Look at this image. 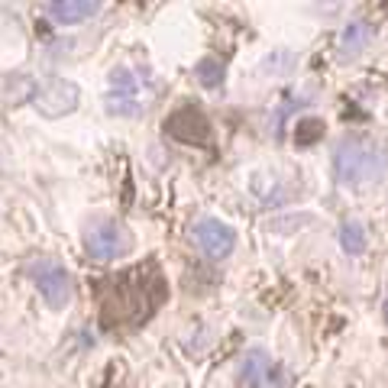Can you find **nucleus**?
Listing matches in <instances>:
<instances>
[{
	"label": "nucleus",
	"mask_w": 388,
	"mask_h": 388,
	"mask_svg": "<svg viewBox=\"0 0 388 388\" xmlns=\"http://www.w3.org/2000/svg\"><path fill=\"white\" fill-rule=\"evenodd\" d=\"M84 249L98 262H114L133 249V233L120 221H94L84 230Z\"/></svg>",
	"instance_id": "4"
},
{
	"label": "nucleus",
	"mask_w": 388,
	"mask_h": 388,
	"mask_svg": "<svg viewBox=\"0 0 388 388\" xmlns=\"http://www.w3.org/2000/svg\"><path fill=\"white\" fill-rule=\"evenodd\" d=\"M369 39H372V26L365 23V20H353L340 36V55L343 59H356V55L369 46Z\"/></svg>",
	"instance_id": "11"
},
{
	"label": "nucleus",
	"mask_w": 388,
	"mask_h": 388,
	"mask_svg": "<svg viewBox=\"0 0 388 388\" xmlns=\"http://www.w3.org/2000/svg\"><path fill=\"white\" fill-rule=\"evenodd\" d=\"M168 298L155 262L133 266L100 285V324L107 330H133L153 317Z\"/></svg>",
	"instance_id": "1"
},
{
	"label": "nucleus",
	"mask_w": 388,
	"mask_h": 388,
	"mask_svg": "<svg viewBox=\"0 0 388 388\" xmlns=\"http://www.w3.org/2000/svg\"><path fill=\"white\" fill-rule=\"evenodd\" d=\"M340 246L346 256H363L365 252V227L359 221H343L340 227Z\"/></svg>",
	"instance_id": "12"
},
{
	"label": "nucleus",
	"mask_w": 388,
	"mask_h": 388,
	"mask_svg": "<svg viewBox=\"0 0 388 388\" xmlns=\"http://www.w3.org/2000/svg\"><path fill=\"white\" fill-rule=\"evenodd\" d=\"M194 243L201 246V252L211 259H227L236 246V230L230 223L217 221V217H204L194 223Z\"/></svg>",
	"instance_id": "9"
},
{
	"label": "nucleus",
	"mask_w": 388,
	"mask_h": 388,
	"mask_svg": "<svg viewBox=\"0 0 388 388\" xmlns=\"http://www.w3.org/2000/svg\"><path fill=\"white\" fill-rule=\"evenodd\" d=\"M98 10H100L98 0H52V4H42V13H46L52 23H61V26L81 23V20L94 16Z\"/></svg>",
	"instance_id": "10"
},
{
	"label": "nucleus",
	"mask_w": 388,
	"mask_h": 388,
	"mask_svg": "<svg viewBox=\"0 0 388 388\" xmlns=\"http://www.w3.org/2000/svg\"><path fill=\"white\" fill-rule=\"evenodd\" d=\"M223 75H227V69H223L221 59H204L201 65H194V78H198V84H204V88H221Z\"/></svg>",
	"instance_id": "13"
},
{
	"label": "nucleus",
	"mask_w": 388,
	"mask_h": 388,
	"mask_svg": "<svg viewBox=\"0 0 388 388\" xmlns=\"http://www.w3.org/2000/svg\"><path fill=\"white\" fill-rule=\"evenodd\" d=\"M165 136L184 146H204L211 139V123L198 107H178L175 114L165 120Z\"/></svg>",
	"instance_id": "7"
},
{
	"label": "nucleus",
	"mask_w": 388,
	"mask_h": 388,
	"mask_svg": "<svg viewBox=\"0 0 388 388\" xmlns=\"http://www.w3.org/2000/svg\"><path fill=\"white\" fill-rule=\"evenodd\" d=\"M388 172V149L375 139L350 136L336 143L334 149V178L343 188H365V184L385 178Z\"/></svg>",
	"instance_id": "2"
},
{
	"label": "nucleus",
	"mask_w": 388,
	"mask_h": 388,
	"mask_svg": "<svg viewBox=\"0 0 388 388\" xmlns=\"http://www.w3.org/2000/svg\"><path fill=\"white\" fill-rule=\"evenodd\" d=\"M240 382L246 388H285L288 375L266 350H249L240 363Z\"/></svg>",
	"instance_id": "6"
},
{
	"label": "nucleus",
	"mask_w": 388,
	"mask_h": 388,
	"mask_svg": "<svg viewBox=\"0 0 388 388\" xmlns=\"http://www.w3.org/2000/svg\"><path fill=\"white\" fill-rule=\"evenodd\" d=\"M385 320H388V298H385Z\"/></svg>",
	"instance_id": "15"
},
{
	"label": "nucleus",
	"mask_w": 388,
	"mask_h": 388,
	"mask_svg": "<svg viewBox=\"0 0 388 388\" xmlns=\"http://www.w3.org/2000/svg\"><path fill=\"white\" fill-rule=\"evenodd\" d=\"M107 110L117 117H136L143 110L139 100V81L129 69L110 71V94H107Z\"/></svg>",
	"instance_id": "8"
},
{
	"label": "nucleus",
	"mask_w": 388,
	"mask_h": 388,
	"mask_svg": "<svg viewBox=\"0 0 388 388\" xmlns=\"http://www.w3.org/2000/svg\"><path fill=\"white\" fill-rule=\"evenodd\" d=\"M78 84L75 81H65V78H49L46 84H39L36 94H33V104L42 117L55 120V117H65L78 107Z\"/></svg>",
	"instance_id": "5"
},
{
	"label": "nucleus",
	"mask_w": 388,
	"mask_h": 388,
	"mask_svg": "<svg viewBox=\"0 0 388 388\" xmlns=\"http://www.w3.org/2000/svg\"><path fill=\"white\" fill-rule=\"evenodd\" d=\"M30 272L33 285L39 288V295L46 298V305L52 311H61V307L71 305V298H75V288H71V272L61 266L59 259H36L26 266Z\"/></svg>",
	"instance_id": "3"
},
{
	"label": "nucleus",
	"mask_w": 388,
	"mask_h": 388,
	"mask_svg": "<svg viewBox=\"0 0 388 388\" xmlns=\"http://www.w3.org/2000/svg\"><path fill=\"white\" fill-rule=\"evenodd\" d=\"M320 133H324V123L320 120H298V143L301 146H311Z\"/></svg>",
	"instance_id": "14"
}]
</instances>
